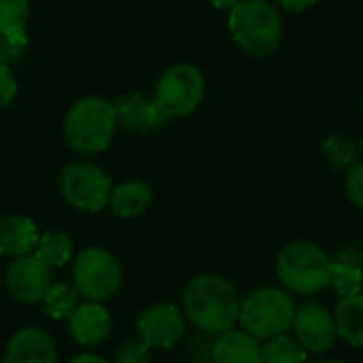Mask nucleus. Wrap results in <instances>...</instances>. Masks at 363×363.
Instances as JSON below:
<instances>
[{
    "mask_svg": "<svg viewBox=\"0 0 363 363\" xmlns=\"http://www.w3.org/2000/svg\"><path fill=\"white\" fill-rule=\"evenodd\" d=\"M240 302L236 287L228 279L219 274H200L185 285L181 311L202 334L217 336L238 323Z\"/></svg>",
    "mask_w": 363,
    "mask_h": 363,
    "instance_id": "f257e3e1",
    "label": "nucleus"
},
{
    "mask_svg": "<svg viewBox=\"0 0 363 363\" xmlns=\"http://www.w3.org/2000/svg\"><path fill=\"white\" fill-rule=\"evenodd\" d=\"M332 257L315 242L296 240L281 249L277 277L291 296H315L330 287Z\"/></svg>",
    "mask_w": 363,
    "mask_h": 363,
    "instance_id": "f03ea898",
    "label": "nucleus"
},
{
    "mask_svg": "<svg viewBox=\"0 0 363 363\" xmlns=\"http://www.w3.org/2000/svg\"><path fill=\"white\" fill-rule=\"evenodd\" d=\"M117 130V117L113 102L89 96L72 104L64 119V134L68 145L77 153L94 155L102 153Z\"/></svg>",
    "mask_w": 363,
    "mask_h": 363,
    "instance_id": "7ed1b4c3",
    "label": "nucleus"
},
{
    "mask_svg": "<svg viewBox=\"0 0 363 363\" xmlns=\"http://www.w3.org/2000/svg\"><path fill=\"white\" fill-rule=\"evenodd\" d=\"M230 32L251 55H268L281 43V15L268 0H240L230 11Z\"/></svg>",
    "mask_w": 363,
    "mask_h": 363,
    "instance_id": "20e7f679",
    "label": "nucleus"
},
{
    "mask_svg": "<svg viewBox=\"0 0 363 363\" xmlns=\"http://www.w3.org/2000/svg\"><path fill=\"white\" fill-rule=\"evenodd\" d=\"M294 296L281 287H262L240 302L238 321L257 340H268L291 330L296 317Z\"/></svg>",
    "mask_w": 363,
    "mask_h": 363,
    "instance_id": "39448f33",
    "label": "nucleus"
},
{
    "mask_svg": "<svg viewBox=\"0 0 363 363\" xmlns=\"http://www.w3.org/2000/svg\"><path fill=\"white\" fill-rule=\"evenodd\" d=\"M72 285L87 302H106L121 287V266L102 247L83 249L72 266Z\"/></svg>",
    "mask_w": 363,
    "mask_h": 363,
    "instance_id": "423d86ee",
    "label": "nucleus"
},
{
    "mask_svg": "<svg viewBox=\"0 0 363 363\" xmlns=\"http://www.w3.org/2000/svg\"><path fill=\"white\" fill-rule=\"evenodd\" d=\"M204 89V74L196 66L177 64L160 77L153 100L166 119L185 117L200 106Z\"/></svg>",
    "mask_w": 363,
    "mask_h": 363,
    "instance_id": "0eeeda50",
    "label": "nucleus"
},
{
    "mask_svg": "<svg viewBox=\"0 0 363 363\" xmlns=\"http://www.w3.org/2000/svg\"><path fill=\"white\" fill-rule=\"evenodd\" d=\"M60 189L64 200L77 211L98 213L108 204L113 185L100 168L77 162L62 170Z\"/></svg>",
    "mask_w": 363,
    "mask_h": 363,
    "instance_id": "6e6552de",
    "label": "nucleus"
},
{
    "mask_svg": "<svg viewBox=\"0 0 363 363\" xmlns=\"http://www.w3.org/2000/svg\"><path fill=\"white\" fill-rule=\"evenodd\" d=\"M291 330L308 353H325L338 338L334 313H330L319 302H306L298 306Z\"/></svg>",
    "mask_w": 363,
    "mask_h": 363,
    "instance_id": "1a4fd4ad",
    "label": "nucleus"
},
{
    "mask_svg": "<svg viewBox=\"0 0 363 363\" xmlns=\"http://www.w3.org/2000/svg\"><path fill=\"white\" fill-rule=\"evenodd\" d=\"M185 315L174 304H155L143 311L136 323L138 338L149 349H170L185 336Z\"/></svg>",
    "mask_w": 363,
    "mask_h": 363,
    "instance_id": "9d476101",
    "label": "nucleus"
},
{
    "mask_svg": "<svg viewBox=\"0 0 363 363\" xmlns=\"http://www.w3.org/2000/svg\"><path fill=\"white\" fill-rule=\"evenodd\" d=\"M6 289L9 294L21 304H36L43 302L51 281L49 268L40 264L32 253L23 257H15L6 268Z\"/></svg>",
    "mask_w": 363,
    "mask_h": 363,
    "instance_id": "9b49d317",
    "label": "nucleus"
},
{
    "mask_svg": "<svg viewBox=\"0 0 363 363\" xmlns=\"http://www.w3.org/2000/svg\"><path fill=\"white\" fill-rule=\"evenodd\" d=\"M68 330L77 345L96 347L111 334V315L98 302L79 304L77 311L68 317Z\"/></svg>",
    "mask_w": 363,
    "mask_h": 363,
    "instance_id": "f8f14e48",
    "label": "nucleus"
},
{
    "mask_svg": "<svg viewBox=\"0 0 363 363\" xmlns=\"http://www.w3.org/2000/svg\"><path fill=\"white\" fill-rule=\"evenodd\" d=\"M113 106H115L117 125L132 132H151L168 121L160 111V106L155 104V100H149L140 94L119 96L113 102Z\"/></svg>",
    "mask_w": 363,
    "mask_h": 363,
    "instance_id": "ddd939ff",
    "label": "nucleus"
},
{
    "mask_svg": "<svg viewBox=\"0 0 363 363\" xmlns=\"http://www.w3.org/2000/svg\"><path fill=\"white\" fill-rule=\"evenodd\" d=\"M2 363H55V345L45 330L23 328L9 340Z\"/></svg>",
    "mask_w": 363,
    "mask_h": 363,
    "instance_id": "4468645a",
    "label": "nucleus"
},
{
    "mask_svg": "<svg viewBox=\"0 0 363 363\" xmlns=\"http://www.w3.org/2000/svg\"><path fill=\"white\" fill-rule=\"evenodd\" d=\"M211 363H262V340L245 330H225L213 340Z\"/></svg>",
    "mask_w": 363,
    "mask_h": 363,
    "instance_id": "2eb2a0df",
    "label": "nucleus"
},
{
    "mask_svg": "<svg viewBox=\"0 0 363 363\" xmlns=\"http://www.w3.org/2000/svg\"><path fill=\"white\" fill-rule=\"evenodd\" d=\"M38 242V230L32 219L21 215L0 217V255L23 257L34 251Z\"/></svg>",
    "mask_w": 363,
    "mask_h": 363,
    "instance_id": "dca6fc26",
    "label": "nucleus"
},
{
    "mask_svg": "<svg viewBox=\"0 0 363 363\" xmlns=\"http://www.w3.org/2000/svg\"><path fill=\"white\" fill-rule=\"evenodd\" d=\"M151 200H153L151 187L145 181L134 179V181H125V183L113 187L108 204L117 217L132 219V217L143 215L149 208Z\"/></svg>",
    "mask_w": 363,
    "mask_h": 363,
    "instance_id": "f3484780",
    "label": "nucleus"
},
{
    "mask_svg": "<svg viewBox=\"0 0 363 363\" xmlns=\"http://www.w3.org/2000/svg\"><path fill=\"white\" fill-rule=\"evenodd\" d=\"M334 321L338 336L347 345L363 349V294L340 298L334 308Z\"/></svg>",
    "mask_w": 363,
    "mask_h": 363,
    "instance_id": "a211bd4d",
    "label": "nucleus"
},
{
    "mask_svg": "<svg viewBox=\"0 0 363 363\" xmlns=\"http://www.w3.org/2000/svg\"><path fill=\"white\" fill-rule=\"evenodd\" d=\"M32 255L40 264H45L49 270L62 268L64 264H68V259L72 255V240L64 232H47V234L38 236V242H36Z\"/></svg>",
    "mask_w": 363,
    "mask_h": 363,
    "instance_id": "6ab92c4d",
    "label": "nucleus"
},
{
    "mask_svg": "<svg viewBox=\"0 0 363 363\" xmlns=\"http://www.w3.org/2000/svg\"><path fill=\"white\" fill-rule=\"evenodd\" d=\"M308 351L298 342L296 336L279 334L262 345V363H306Z\"/></svg>",
    "mask_w": 363,
    "mask_h": 363,
    "instance_id": "aec40b11",
    "label": "nucleus"
},
{
    "mask_svg": "<svg viewBox=\"0 0 363 363\" xmlns=\"http://www.w3.org/2000/svg\"><path fill=\"white\" fill-rule=\"evenodd\" d=\"M30 11V0H0V34L28 45L26 19Z\"/></svg>",
    "mask_w": 363,
    "mask_h": 363,
    "instance_id": "412c9836",
    "label": "nucleus"
},
{
    "mask_svg": "<svg viewBox=\"0 0 363 363\" xmlns=\"http://www.w3.org/2000/svg\"><path fill=\"white\" fill-rule=\"evenodd\" d=\"M79 291L74 285L68 283H51L45 298H43V306L45 313L53 319H68L77 306H79Z\"/></svg>",
    "mask_w": 363,
    "mask_h": 363,
    "instance_id": "4be33fe9",
    "label": "nucleus"
},
{
    "mask_svg": "<svg viewBox=\"0 0 363 363\" xmlns=\"http://www.w3.org/2000/svg\"><path fill=\"white\" fill-rule=\"evenodd\" d=\"M330 287L340 296V298H351L362 294L363 287V270L342 262V259H332V274H330Z\"/></svg>",
    "mask_w": 363,
    "mask_h": 363,
    "instance_id": "5701e85b",
    "label": "nucleus"
},
{
    "mask_svg": "<svg viewBox=\"0 0 363 363\" xmlns=\"http://www.w3.org/2000/svg\"><path fill=\"white\" fill-rule=\"evenodd\" d=\"M355 145L351 140H347L345 136H330L323 143V157L336 168V170H345L349 166L355 164Z\"/></svg>",
    "mask_w": 363,
    "mask_h": 363,
    "instance_id": "b1692460",
    "label": "nucleus"
},
{
    "mask_svg": "<svg viewBox=\"0 0 363 363\" xmlns=\"http://www.w3.org/2000/svg\"><path fill=\"white\" fill-rule=\"evenodd\" d=\"M345 189H347L349 200L355 206L363 208V160L349 166L347 177H345Z\"/></svg>",
    "mask_w": 363,
    "mask_h": 363,
    "instance_id": "393cba45",
    "label": "nucleus"
},
{
    "mask_svg": "<svg viewBox=\"0 0 363 363\" xmlns=\"http://www.w3.org/2000/svg\"><path fill=\"white\" fill-rule=\"evenodd\" d=\"M149 359H151V349L140 338L125 342L115 355V363H149Z\"/></svg>",
    "mask_w": 363,
    "mask_h": 363,
    "instance_id": "a878e982",
    "label": "nucleus"
},
{
    "mask_svg": "<svg viewBox=\"0 0 363 363\" xmlns=\"http://www.w3.org/2000/svg\"><path fill=\"white\" fill-rule=\"evenodd\" d=\"M17 94V81L6 64L0 62V106H6L13 102Z\"/></svg>",
    "mask_w": 363,
    "mask_h": 363,
    "instance_id": "bb28decb",
    "label": "nucleus"
},
{
    "mask_svg": "<svg viewBox=\"0 0 363 363\" xmlns=\"http://www.w3.org/2000/svg\"><path fill=\"white\" fill-rule=\"evenodd\" d=\"M23 49H26V45L15 43V40H11V38L0 34V62L2 64H6L9 60H17Z\"/></svg>",
    "mask_w": 363,
    "mask_h": 363,
    "instance_id": "cd10ccee",
    "label": "nucleus"
},
{
    "mask_svg": "<svg viewBox=\"0 0 363 363\" xmlns=\"http://www.w3.org/2000/svg\"><path fill=\"white\" fill-rule=\"evenodd\" d=\"M334 259H342V262H349L357 268L363 270V251L357 247H345L342 251H338V255Z\"/></svg>",
    "mask_w": 363,
    "mask_h": 363,
    "instance_id": "c85d7f7f",
    "label": "nucleus"
},
{
    "mask_svg": "<svg viewBox=\"0 0 363 363\" xmlns=\"http://www.w3.org/2000/svg\"><path fill=\"white\" fill-rule=\"evenodd\" d=\"M277 2L287 11H304V9L313 6L317 0H277Z\"/></svg>",
    "mask_w": 363,
    "mask_h": 363,
    "instance_id": "c756f323",
    "label": "nucleus"
},
{
    "mask_svg": "<svg viewBox=\"0 0 363 363\" xmlns=\"http://www.w3.org/2000/svg\"><path fill=\"white\" fill-rule=\"evenodd\" d=\"M70 363H108L106 359L98 357V355H91V353H83L79 357H74Z\"/></svg>",
    "mask_w": 363,
    "mask_h": 363,
    "instance_id": "7c9ffc66",
    "label": "nucleus"
},
{
    "mask_svg": "<svg viewBox=\"0 0 363 363\" xmlns=\"http://www.w3.org/2000/svg\"><path fill=\"white\" fill-rule=\"evenodd\" d=\"M208 2H211L213 6H217V9H230V11H232L240 0H208Z\"/></svg>",
    "mask_w": 363,
    "mask_h": 363,
    "instance_id": "2f4dec72",
    "label": "nucleus"
},
{
    "mask_svg": "<svg viewBox=\"0 0 363 363\" xmlns=\"http://www.w3.org/2000/svg\"><path fill=\"white\" fill-rule=\"evenodd\" d=\"M319 363H345V362H340V359H325V362H319Z\"/></svg>",
    "mask_w": 363,
    "mask_h": 363,
    "instance_id": "473e14b6",
    "label": "nucleus"
},
{
    "mask_svg": "<svg viewBox=\"0 0 363 363\" xmlns=\"http://www.w3.org/2000/svg\"><path fill=\"white\" fill-rule=\"evenodd\" d=\"M359 147H362V151H363V138H362V143H359Z\"/></svg>",
    "mask_w": 363,
    "mask_h": 363,
    "instance_id": "72a5a7b5",
    "label": "nucleus"
}]
</instances>
